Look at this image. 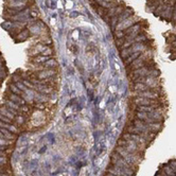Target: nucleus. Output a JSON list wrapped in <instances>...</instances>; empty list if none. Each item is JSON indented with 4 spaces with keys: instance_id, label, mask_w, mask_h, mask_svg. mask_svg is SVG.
<instances>
[{
    "instance_id": "1",
    "label": "nucleus",
    "mask_w": 176,
    "mask_h": 176,
    "mask_svg": "<svg viewBox=\"0 0 176 176\" xmlns=\"http://www.w3.org/2000/svg\"><path fill=\"white\" fill-rule=\"evenodd\" d=\"M29 35H30L29 29H23L22 31H20V33H18L15 36V40H16V43H21V41H25L29 37Z\"/></svg>"
},
{
    "instance_id": "2",
    "label": "nucleus",
    "mask_w": 176,
    "mask_h": 176,
    "mask_svg": "<svg viewBox=\"0 0 176 176\" xmlns=\"http://www.w3.org/2000/svg\"><path fill=\"white\" fill-rule=\"evenodd\" d=\"M7 164V157H3V156H0V165L3 167Z\"/></svg>"
},
{
    "instance_id": "3",
    "label": "nucleus",
    "mask_w": 176,
    "mask_h": 176,
    "mask_svg": "<svg viewBox=\"0 0 176 176\" xmlns=\"http://www.w3.org/2000/svg\"><path fill=\"white\" fill-rule=\"evenodd\" d=\"M0 176H10L7 173H0Z\"/></svg>"
}]
</instances>
